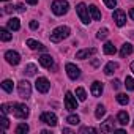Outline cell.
<instances>
[{
	"instance_id": "cell-1",
	"label": "cell",
	"mask_w": 134,
	"mask_h": 134,
	"mask_svg": "<svg viewBox=\"0 0 134 134\" xmlns=\"http://www.w3.org/2000/svg\"><path fill=\"white\" fill-rule=\"evenodd\" d=\"M70 33H71L70 27L60 25V27H57V29L52 30V33H51V41H52V43H58V41H62V40H65V38H68Z\"/></svg>"
},
{
	"instance_id": "cell-2",
	"label": "cell",
	"mask_w": 134,
	"mask_h": 134,
	"mask_svg": "<svg viewBox=\"0 0 134 134\" xmlns=\"http://www.w3.org/2000/svg\"><path fill=\"white\" fill-rule=\"evenodd\" d=\"M52 13L55 16H63L68 13L70 10V3L68 2H65V0H55V2H52Z\"/></svg>"
},
{
	"instance_id": "cell-3",
	"label": "cell",
	"mask_w": 134,
	"mask_h": 134,
	"mask_svg": "<svg viewBox=\"0 0 134 134\" xmlns=\"http://www.w3.org/2000/svg\"><path fill=\"white\" fill-rule=\"evenodd\" d=\"M18 92H19V96L24 98V99H29L32 96V85L29 81H21L18 84Z\"/></svg>"
},
{
	"instance_id": "cell-4",
	"label": "cell",
	"mask_w": 134,
	"mask_h": 134,
	"mask_svg": "<svg viewBox=\"0 0 134 134\" xmlns=\"http://www.w3.org/2000/svg\"><path fill=\"white\" fill-rule=\"evenodd\" d=\"M76 13H77V16H79V19L84 22V24H88L90 22V11H88V8H87V5L85 3H79L77 7H76Z\"/></svg>"
},
{
	"instance_id": "cell-5",
	"label": "cell",
	"mask_w": 134,
	"mask_h": 134,
	"mask_svg": "<svg viewBox=\"0 0 134 134\" xmlns=\"http://www.w3.org/2000/svg\"><path fill=\"white\" fill-rule=\"evenodd\" d=\"M13 114H14L16 118H19V120H25V118L29 117L30 110H29V107H27L25 104H14Z\"/></svg>"
},
{
	"instance_id": "cell-6",
	"label": "cell",
	"mask_w": 134,
	"mask_h": 134,
	"mask_svg": "<svg viewBox=\"0 0 134 134\" xmlns=\"http://www.w3.org/2000/svg\"><path fill=\"white\" fill-rule=\"evenodd\" d=\"M65 109L71 110V112L77 109V99H76V96H73L71 92H66V95H65Z\"/></svg>"
},
{
	"instance_id": "cell-7",
	"label": "cell",
	"mask_w": 134,
	"mask_h": 134,
	"mask_svg": "<svg viewBox=\"0 0 134 134\" xmlns=\"http://www.w3.org/2000/svg\"><path fill=\"white\" fill-rule=\"evenodd\" d=\"M65 70H66V74H68V77H70L71 81L79 79V76H81V70L77 68V66H76L74 63H66Z\"/></svg>"
},
{
	"instance_id": "cell-8",
	"label": "cell",
	"mask_w": 134,
	"mask_h": 134,
	"mask_svg": "<svg viewBox=\"0 0 134 134\" xmlns=\"http://www.w3.org/2000/svg\"><path fill=\"white\" fill-rule=\"evenodd\" d=\"M35 87H36V90L40 93H47L49 88H51V84H49V81L46 77H38L36 82H35Z\"/></svg>"
},
{
	"instance_id": "cell-9",
	"label": "cell",
	"mask_w": 134,
	"mask_h": 134,
	"mask_svg": "<svg viewBox=\"0 0 134 134\" xmlns=\"http://www.w3.org/2000/svg\"><path fill=\"white\" fill-rule=\"evenodd\" d=\"M40 120H41L43 123L49 125V126H55V125H57V115L52 114V112H43L41 117H40Z\"/></svg>"
},
{
	"instance_id": "cell-10",
	"label": "cell",
	"mask_w": 134,
	"mask_h": 134,
	"mask_svg": "<svg viewBox=\"0 0 134 134\" xmlns=\"http://www.w3.org/2000/svg\"><path fill=\"white\" fill-rule=\"evenodd\" d=\"M5 58H7V62H8L10 65H13V66H16V65L21 62V55H19L16 51H7V52H5Z\"/></svg>"
},
{
	"instance_id": "cell-11",
	"label": "cell",
	"mask_w": 134,
	"mask_h": 134,
	"mask_svg": "<svg viewBox=\"0 0 134 134\" xmlns=\"http://www.w3.org/2000/svg\"><path fill=\"white\" fill-rule=\"evenodd\" d=\"M114 21H115V24H117L118 27H123V25L126 24V14H125V11L115 10V11H114Z\"/></svg>"
},
{
	"instance_id": "cell-12",
	"label": "cell",
	"mask_w": 134,
	"mask_h": 134,
	"mask_svg": "<svg viewBox=\"0 0 134 134\" xmlns=\"http://www.w3.org/2000/svg\"><path fill=\"white\" fill-rule=\"evenodd\" d=\"M93 54H96V49H95V47H90V49H82V51H79V52L76 54V58H79V60H85V58L92 57Z\"/></svg>"
},
{
	"instance_id": "cell-13",
	"label": "cell",
	"mask_w": 134,
	"mask_h": 134,
	"mask_svg": "<svg viewBox=\"0 0 134 134\" xmlns=\"http://www.w3.org/2000/svg\"><path fill=\"white\" fill-rule=\"evenodd\" d=\"M101 131H103V132H112V131H115V121H114L112 117H109V118L101 125Z\"/></svg>"
},
{
	"instance_id": "cell-14",
	"label": "cell",
	"mask_w": 134,
	"mask_h": 134,
	"mask_svg": "<svg viewBox=\"0 0 134 134\" xmlns=\"http://www.w3.org/2000/svg\"><path fill=\"white\" fill-rule=\"evenodd\" d=\"M38 60H40V65L44 66V68H52L54 66V58L51 55H47V54H43Z\"/></svg>"
},
{
	"instance_id": "cell-15",
	"label": "cell",
	"mask_w": 134,
	"mask_h": 134,
	"mask_svg": "<svg viewBox=\"0 0 134 134\" xmlns=\"http://www.w3.org/2000/svg\"><path fill=\"white\" fill-rule=\"evenodd\" d=\"M92 95L95 96V98H98V96H101V93H103V90H104V87H103V84L101 82H98V81H95L93 84H92Z\"/></svg>"
},
{
	"instance_id": "cell-16",
	"label": "cell",
	"mask_w": 134,
	"mask_h": 134,
	"mask_svg": "<svg viewBox=\"0 0 134 134\" xmlns=\"http://www.w3.org/2000/svg\"><path fill=\"white\" fill-rule=\"evenodd\" d=\"M27 46H29L30 49H33V51H43V52L46 51V46H43L40 41L32 40V38H30V40H27Z\"/></svg>"
},
{
	"instance_id": "cell-17",
	"label": "cell",
	"mask_w": 134,
	"mask_h": 134,
	"mask_svg": "<svg viewBox=\"0 0 134 134\" xmlns=\"http://www.w3.org/2000/svg\"><path fill=\"white\" fill-rule=\"evenodd\" d=\"M117 121H118L120 125L126 126V125L129 123V115H128V112H126V110H120V112L117 114Z\"/></svg>"
},
{
	"instance_id": "cell-18",
	"label": "cell",
	"mask_w": 134,
	"mask_h": 134,
	"mask_svg": "<svg viewBox=\"0 0 134 134\" xmlns=\"http://www.w3.org/2000/svg\"><path fill=\"white\" fill-rule=\"evenodd\" d=\"M118 68V63H115V62H109L106 66H104V74H107V76H110V74H114L115 73V70Z\"/></svg>"
},
{
	"instance_id": "cell-19",
	"label": "cell",
	"mask_w": 134,
	"mask_h": 134,
	"mask_svg": "<svg viewBox=\"0 0 134 134\" xmlns=\"http://www.w3.org/2000/svg\"><path fill=\"white\" fill-rule=\"evenodd\" d=\"M88 11H90V16H92L93 21H101V13H99V10L95 5H90L88 7Z\"/></svg>"
},
{
	"instance_id": "cell-20",
	"label": "cell",
	"mask_w": 134,
	"mask_h": 134,
	"mask_svg": "<svg viewBox=\"0 0 134 134\" xmlns=\"http://www.w3.org/2000/svg\"><path fill=\"white\" fill-rule=\"evenodd\" d=\"M8 29L13 30V32L19 30V29H21V22H19V19H18V18H11V19L8 21Z\"/></svg>"
},
{
	"instance_id": "cell-21",
	"label": "cell",
	"mask_w": 134,
	"mask_h": 134,
	"mask_svg": "<svg viewBox=\"0 0 134 134\" xmlns=\"http://www.w3.org/2000/svg\"><path fill=\"white\" fill-rule=\"evenodd\" d=\"M129 54H132V46H131L129 43H125V44L121 46V49H120V55H121V57H126V55H129Z\"/></svg>"
},
{
	"instance_id": "cell-22",
	"label": "cell",
	"mask_w": 134,
	"mask_h": 134,
	"mask_svg": "<svg viewBox=\"0 0 134 134\" xmlns=\"http://www.w3.org/2000/svg\"><path fill=\"white\" fill-rule=\"evenodd\" d=\"M115 52H117L115 46H114L112 43H109V41H107V43L104 44V54H107V55H114Z\"/></svg>"
},
{
	"instance_id": "cell-23",
	"label": "cell",
	"mask_w": 134,
	"mask_h": 134,
	"mask_svg": "<svg viewBox=\"0 0 134 134\" xmlns=\"http://www.w3.org/2000/svg\"><path fill=\"white\" fill-rule=\"evenodd\" d=\"M2 88H3L7 93H11V92H13V81H10V79H5V81L2 82Z\"/></svg>"
},
{
	"instance_id": "cell-24",
	"label": "cell",
	"mask_w": 134,
	"mask_h": 134,
	"mask_svg": "<svg viewBox=\"0 0 134 134\" xmlns=\"http://www.w3.org/2000/svg\"><path fill=\"white\" fill-rule=\"evenodd\" d=\"M106 115V107L103 106V104H99V106H96V110H95V117L99 120L101 117H104Z\"/></svg>"
},
{
	"instance_id": "cell-25",
	"label": "cell",
	"mask_w": 134,
	"mask_h": 134,
	"mask_svg": "<svg viewBox=\"0 0 134 134\" xmlns=\"http://www.w3.org/2000/svg\"><path fill=\"white\" fill-rule=\"evenodd\" d=\"M24 73L27 74V76H33L35 73H36V66L33 65V63H30V65H27L25 68H24Z\"/></svg>"
},
{
	"instance_id": "cell-26",
	"label": "cell",
	"mask_w": 134,
	"mask_h": 134,
	"mask_svg": "<svg viewBox=\"0 0 134 134\" xmlns=\"http://www.w3.org/2000/svg\"><path fill=\"white\" fill-rule=\"evenodd\" d=\"M29 125L27 123H21V125H18V128H16V134H25V132H29Z\"/></svg>"
},
{
	"instance_id": "cell-27",
	"label": "cell",
	"mask_w": 134,
	"mask_h": 134,
	"mask_svg": "<svg viewBox=\"0 0 134 134\" xmlns=\"http://www.w3.org/2000/svg\"><path fill=\"white\" fill-rule=\"evenodd\" d=\"M0 38H2V41H10L11 40V33L7 29H0Z\"/></svg>"
},
{
	"instance_id": "cell-28",
	"label": "cell",
	"mask_w": 134,
	"mask_h": 134,
	"mask_svg": "<svg viewBox=\"0 0 134 134\" xmlns=\"http://www.w3.org/2000/svg\"><path fill=\"white\" fill-rule=\"evenodd\" d=\"M76 96H77V99H79V101H85V99H87V95H85V90H84L82 87H79V88H76Z\"/></svg>"
},
{
	"instance_id": "cell-29",
	"label": "cell",
	"mask_w": 134,
	"mask_h": 134,
	"mask_svg": "<svg viewBox=\"0 0 134 134\" xmlns=\"http://www.w3.org/2000/svg\"><path fill=\"white\" fill-rule=\"evenodd\" d=\"M117 101H118L121 106H126V104L129 103V98H128L125 93H118V95H117Z\"/></svg>"
},
{
	"instance_id": "cell-30",
	"label": "cell",
	"mask_w": 134,
	"mask_h": 134,
	"mask_svg": "<svg viewBox=\"0 0 134 134\" xmlns=\"http://www.w3.org/2000/svg\"><path fill=\"white\" fill-rule=\"evenodd\" d=\"M125 87H126V90L132 92V90H134V79L129 77V76H126V79H125Z\"/></svg>"
},
{
	"instance_id": "cell-31",
	"label": "cell",
	"mask_w": 134,
	"mask_h": 134,
	"mask_svg": "<svg viewBox=\"0 0 134 134\" xmlns=\"http://www.w3.org/2000/svg\"><path fill=\"white\" fill-rule=\"evenodd\" d=\"M66 121H68L70 125H79V121H81V118H79V115H70L68 118H66Z\"/></svg>"
},
{
	"instance_id": "cell-32",
	"label": "cell",
	"mask_w": 134,
	"mask_h": 134,
	"mask_svg": "<svg viewBox=\"0 0 134 134\" xmlns=\"http://www.w3.org/2000/svg\"><path fill=\"white\" fill-rule=\"evenodd\" d=\"M2 114H10V112H13V109H14V104H2Z\"/></svg>"
},
{
	"instance_id": "cell-33",
	"label": "cell",
	"mask_w": 134,
	"mask_h": 134,
	"mask_svg": "<svg viewBox=\"0 0 134 134\" xmlns=\"http://www.w3.org/2000/svg\"><path fill=\"white\" fill-rule=\"evenodd\" d=\"M109 35V30L104 27V29H101V30H98V33H96V38L98 40H106V36Z\"/></svg>"
},
{
	"instance_id": "cell-34",
	"label": "cell",
	"mask_w": 134,
	"mask_h": 134,
	"mask_svg": "<svg viewBox=\"0 0 134 134\" xmlns=\"http://www.w3.org/2000/svg\"><path fill=\"white\" fill-rule=\"evenodd\" d=\"M0 123H2V132L8 128V125H10V121H8V118L5 117V114H2V117H0Z\"/></svg>"
},
{
	"instance_id": "cell-35",
	"label": "cell",
	"mask_w": 134,
	"mask_h": 134,
	"mask_svg": "<svg viewBox=\"0 0 134 134\" xmlns=\"http://www.w3.org/2000/svg\"><path fill=\"white\" fill-rule=\"evenodd\" d=\"M85 132H96V129L95 128H92V126H82L81 129H79V134H85Z\"/></svg>"
},
{
	"instance_id": "cell-36",
	"label": "cell",
	"mask_w": 134,
	"mask_h": 134,
	"mask_svg": "<svg viewBox=\"0 0 134 134\" xmlns=\"http://www.w3.org/2000/svg\"><path fill=\"white\" fill-rule=\"evenodd\" d=\"M104 3L107 8H115L117 7V0H104Z\"/></svg>"
},
{
	"instance_id": "cell-37",
	"label": "cell",
	"mask_w": 134,
	"mask_h": 134,
	"mask_svg": "<svg viewBox=\"0 0 134 134\" xmlns=\"http://www.w3.org/2000/svg\"><path fill=\"white\" fill-rule=\"evenodd\" d=\"M110 84H112V87H114L115 90H118V88L121 87V84H120V81H118V79H114V81H112Z\"/></svg>"
},
{
	"instance_id": "cell-38",
	"label": "cell",
	"mask_w": 134,
	"mask_h": 134,
	"mask_svg": "<svg viewBox=\"0 0 134 134\" xmlns=\"http://www.w3.org/2000/svg\"><path fill=\"white\" fill-rule=\"evenodd\" d=\"M14 8H16V11H19V13H24V11H25V7H24L22 3H19V5H16Z\"/></svg>"
},
{
	"instance_id": "cell-39",
	"label": "cell",
	"mask_w": 134,
	"mask_h": 134,
	"mask_svg": "<svg viewBox=\"0 0 134 134\" xmlns=\"http://www.w3.org/2000/svg\"><path fill=\"white\" fill-rule=\"evenodd\" d=\"M38 27H40V24H38L36 21H32V22H30V29H32V30H36Z\"/></svg>"
},
{
	"instance_id": "cell-40",
	"label": "cell",
	"mask_w": 134,
	"mask_h": 134,
	"mask_svg": "<svg viewBox=\"0 0 134 134\" xmlns=\"http://www.w3.org/2000/svg\"><path fill=\"white\" fill-rule=\"evenodd\" d=\"M14 10H16V8H13L11 5H8V7H5V13H13Z\"/></svg>"
},
{
	"instance_id": "cell-41",
	"label": "cell",
	"mask_w": 134,
	"mask_h": 134,
	"mask_svg": "<svg viewBox=\"0 0 134 134\" xmlns=\"http://www.w3.org/2000/svg\"><path fill=\"white\" fill-rule=\"evenodd\" d=\"M129 18L134 21V8H131V10H129Z\"/></svg>"
},
{
	"instance_id": "cell-42",
	"label": "cell",
	"mask_w": 134,
	"mask_h": 134,
	"mask_svg": "<svg viewBox=\"0 0 134 134\" xmlns=\"http://www.w3.org/2000/svg\"><path fill=\"white\" fill-rule=\"evenodd\" d=\"M27 3H30V5H35V3H38V0H25Z\"/></svg>"
},
{
	"instance_id": "cell-43",
	"label": "cell",
	"mask_w": 134,
	"mask_h": 134,
	"mask_svg": "<svg viewBox=\"0 0 134 134\" xmlns=\"http://www.w3.org/2000/svg\"><path fill=\"white\" fill-rule=\"evenodd\" d=\"M63 132H65V134H71V132H73V131H71V129H70V128H65V129H63Z\"/></svg>"
},
{
	"instance_id": "cell-44",
	"label": "cell",
	"mask_w": 134,
	"mask_h": 134,
	"mask_svg": "<svg viewBox=\"0 0 134 134\" xmlns=\"http://www.w3.org/2000/svg\"><path fill=\"white\" fill-rule=\"evenodd\" d=\"M131 71H132V73H134V62H132V63H131Z\"/></svg>"
},
{
	"instance_id": "cell-45",
	"label": "cell",
	"mask_w": 134,
	"mask_h": 134,
	"mask_svg": "<svg viewBox=\"0 0 134 134\" xmlns=\"http://www.w3.org/2000/svg\"><path fill=\"white\" fill-rule=\"evenodd\" d=\"M132 128H134V121H132Z\"/></svg>"
},
{
	"instance_id": "cell-46",
	"label": "cell",
	"mask_w": 134,
	"mask_h": 134,
	"mask_svg": "<svg viewBox=\"0 0 134 134\" xmlns=\"http://www.w3.org/2000/svg\"><path fill=\"white\" fill-rule=\"evenodd\" d=\"M2 2H7V0H2Z\"/></svg>"
}]
</instances>
